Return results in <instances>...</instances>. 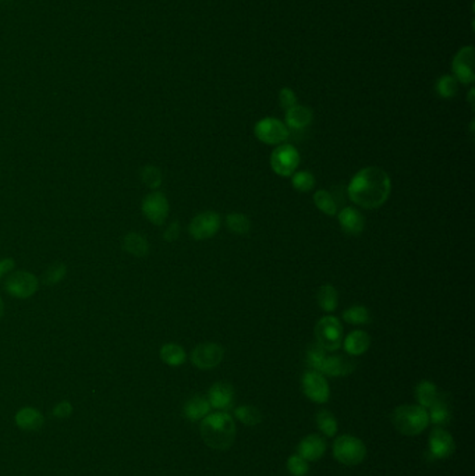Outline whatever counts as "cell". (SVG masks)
Masks as SVG:
<instances>
[{"mask_svg":"<svg viewBox=\"0 0 475 476\" xmlns=\"http://www.w3.org/2000/svg\"><path fill=\"white\" fill-rule=\"evenodd\" d=\"M392 193L389 174L377 166H367L355 173L346 188L348 199L363 209H378L386 204Z\"/></svg>","mask_w":475,"mask_h":476,"instance_id":"cell-1","label":"cell"},{"mask_svg":"<svg viewBox=\"0 0 475 476\" xmlns=\"http://www.w3.org/2000/svg\"><path fill=\"white\" fill-rule=\"evenodd\" d=\"M201 437L213 450H227L235 440V424L227 412L209 413L201 422Z\"/></svg>","mask_w":475,"mask_h":476,"instance_id":"cell-2","label":"cell"},{"mask_svg":"<svg viewBox=\"0 0 475 476\" xmlns=\"http://www.w3.org/2000/svg\"><path fill=\"white\" fill-rule=\"evenodd\" d=\"M392 422L404 436H417L430 426V413L421 405H400L392 413Z\"/></svg>","mask_w":475,"mask_h":476,"instance_id":"cell-3","label":"cell"},{"mask_svg":"<svg viewBox=\"0 0 475 476\" xmlns=\"http://www.w3.org/2000/svg\"><path fill=\"white\" fill-rule=\"evenodd\" d=\"M333 455L340 464L346 466H355L366 459L367 447L360 439L343 435L337 437L333 444Z\"/></svg>","mask_w":475,"mask_h":476,"instance_id":"cell-4","label":"cell"},{"mask_svg":"<svg viewBox=\"0 0 475 476\" xmlns=\"http://www.w3.org/2000/svg\"><path fill=\"white\" fill-rule=\"evenodd\" d=\"M315 338L325 351H337L343 343V326L340 319L330 315L322 316L315 325Z\"/></svg>","mask_w":475,"mask_h":476,"instance_id":"cell-5","label":"cell"},{"mask_svg":"<svg viewBox=\"0 0 475 476\" xmlns=\"http://www.w3.org/2000/svg\"><path fill=\"white\" fill-rule=\"evenodd\" d=\"M271 169L280 177H291L300 164V153L291 144L277 145L269 158Z\"/></svg>","mask_w":475,"mask_h":476,"instance_id":"cell-6","label":"cell"},{"mask_svg":"<svg viewBox=\"0 0 475 476\" xmlns=\"http://www.w3.org/2000/svg\"><path fill=\"white\" fill-rule=\"evenodd\" d=\"M254 134L257 140L265 145H282L287 142L290 131L286 125L275 117H265L255 125Z\"/></svg>","mask_w":475,"mask_h":476,"instance_id":"cell-7","label":"cell"},{"mask_svg":"<svg viewBox=\"0 0 475 476\" xmlns=\"http://www.w3.org/2000/svg\"><path fill=\"white\" fill-rule=\"evenodd\" d=\"M224 358V348L218 343L198 344L191 352V363L201 371L215 369Z\"/></svg>","mask_w":475,"mask_h":476,"instance_id":"cell-8","label":"cell"},{"mask_svg":"<svg viewBox=\"0 0 475 476\" xmlns=\"http://www.w3.org/2000/svg\"><path fill=\"white\" fill-rule=\"evenodd\" d=\"M5 288L10 295L16 296V299L25 300L38 291L39 280L35 274L30 272L17 270L9 274V277L5 281Z\"/></svg>","mask_w":475,"mask_h":476,"instance_id":"cell-9","label":"cell"},{"mask_svg":"<svg viewBox=\"0 0 475 476\" xmlns=\"http://www.w3.org/2000/svg\"><path fill=\"white\" fill-rule=\"evenodd\" d=\"M220 216L215 210L198 213L189 224V232L197 241H205L215 237L220 228Z\"/></svg>","mask_w":475,"mask_h":476,"instance_id":"cell-10","label":"cell"},{"mask_svg":"<svg viewBox=\"0 0 475 476\" xmlns=\"http://www.w3.org/2000/svg\"><path fill=\"white\" fill-rule=\"evenodd\" d=\"M474 47L464 46L453 57L452 72L453 77L464 85H471L475 81L474 73Z\"/></svg>","mask_w":475,"mask_h":476,"instance_id":"cell-11","label":"cell"},{"mask_svg":"<svg viewBox=\"0 0 475 476\" xmlns=\"http://www.w3.org/2000/svg\"><path fill=\"white\" fill-rule=\"evenodd\" d=\"M304 394L317 404L328 402L330 397V389L326 378L318 371H307L302 380Z\"/></svg>","mask_w":475,"mask_h":476,"instance_id":"cell-12","label":"cell"},{"mask_svg":"<svg viewBox=\"0 0 475 476\" xmlns=\"http://www.w3.org/2000/svg\"><path fill=\"white\" fill-rule=\"evenodd\" d=\"M141 210L152 224L163 226L169 216V201L165 194L154 191L142 199Z\"/></svg>","mask_w":475,"mask_h":476,"instance_id":"cell-13","label":"cell"},{"mask_svg":"<svg viewBox=\"0 0 475 476\" xmlns=\"http://www.w3.org/2000/svg\"><path fill=\"white\" fill-rule=\"evenodd\" d=\"M314 120V113L310 107L304 105H294L288 110H286L284 116V125L288 129L290 134L291 133H300L304 131L311 126Z\"/></svg>","mask_w":475,"mask_h":476,"instance_id":"cell-14","label":"cell"},{"mask_svg":"<svg viewBox=\"0 0 475 476\" xmlns=\"http://www.w3.org/2000/svg\"><path fill=\"white\" fill-rule=\"evenodd\" d=\"M456 450L453 436L442 429L436 428L430 436V454L434 459H445L450 457Z\"/></svg>","mask_w":475,"mask_h":476,"instance_id":"cell-15","label":"cell"},{"mask_svg":"<svg viewBox=\"0 0 475 476\" xmlns=\"http://www.w3.org/2000/svg\"><path fill=\"white\" fill-rule=\"evenodd\" d=\"M336 216L341 230L348 235H360L366 228V219L357 208L344 206L337 212Z\"/></svg>","mask_w":475,"mask_h":476,"instance_id":"cell-16","label":"cell"},{"mask_svg":"<svg viewBox=\"0 0 475 476\" xmlns=\"http://www.w3.org/2000/svg\"><path fill=\"white\" fill-rule=\"evenodd\" d=\"M355 369V363L343 355H326L321 365L319 372L324 376L340 378L352 374Z\"/></svg>","mask_w":475,"mask_h":476,"instance_id":"cell-17","label":"cell"},{"mask_svg":"<svg viewBox=\"0 0 475 476\" xmlns=\"http://www.w3.org/2000/svg\"><path fill=\"white\" fill-rule=\"evenodd\" d=\"M208 401L212 408L227 411L234 402V389L227 382L215 383L208 391Z\"/></svg>","mask_w":475,"mask_h":476,"instance_id":"cell-18","label":"cell"},{"mask_svg":"<svg viewBox=\"0 0 475 476\" xmlns=\"http://www.w3.org/2000/svg\"><path fill=\"white\" fill-rule=\"evenodd\" d=\"M343 349L350 356H360L366 354L371 347V337L366 330L357 329L352 330L347 334L346 338H343Z\"/></svg>","mask_w":475,"mask_h":476,"instance_id":"cell-19","label":"cell"},{"mask_svg":"<svg viewBox=\"0 0 475 476\" xmlns=\"http://www.w3.org/2000/svg\"><path fill=\"white\" fill-rule=\"evenodd\" d=\"M297 451L306 461H318L326 453V442L319 435H310L300 442Z\"/></svg>","mask_w":475,"mask_h":476,"instance_id":"cell-20","label":"cell"},{"mask_svg":"<svg viewBox=\"0 0 475 476\" xmlns=\"http://www.w3.org/2000/svg\"><path fill=\"white\" fill-rule=\"evenodd\" d=\"M122 247L126 252L137 258H144L149 252V243L140 232H129L127 235H125Z\"/></svg>","mask_w":475,"mask_h":476,"instance_id":"cell-21","label":"cell"},{"mask_svg":"<svg viewBox=\"0 0 475 476\" xmlns=\"http://www.w3.org/2000/svg\"><path fill=\"white\" fill-rule=\"evenodd\" d=\"M212 407L208 401L207 397H202V396H194L193 398H190L186 405H184V415H186V418L193 421V422H197V421H201L204 420L207 415H209Z\"/></svg>","mask_w":475,"mask_h":476,"instance_id":"cell-22","label":"cell"},{"mask_svg":"<svg viewBox=\"0 0 475 476\" xmlns=\"http://www.w3.org/2000/svg\"><path fill=\"white\" fill-rule=\"evenodd\" d=\"M16 424L23 431H38L43 425V416L35 408H21L16 413Z\"/></svg>","mask_w":475,"mask_h":476,"instance_id":"cell-23","label":"cell"},{"mask_svg":"<svg viewBox=\"0 0 475 476\" xmlns=\"http://www.w3.org/2000/svg\"><path fill=\"white\" fill-rule=\"evenodd\" d=\"M159 355H160V360L169 367H180L187 360V354L184 348L176 343H167L162 345Z\"/></svg>","mask_w":475,"mask_h":476,"instance_id":"cell-24","label":"cell"},{"mask_svg":"<svg viewBox=\"0 0 475 476\" xmlns=\"http://www.w3.org/2000/svg\"><path fill=\"white\" fill-rule=\"evenodd\" d=\"M317 303L319 308L326 312L332 314L337 310L339 305V292L332 284H324L319 287L317 292Z\"/></svg>","mask_w":475,"mask_h":476,"instance_id":"cell-25","label":"cell"},{"mask_svg":"<svg viewBox=\"0 0 475 476\" xmlns=\"http://www.w3.org/2000/svg\"><path fill=\"white\" fill-rule=\"evenodd\" d=\"M439 397L438 387L430 382V380H423L415 387V398L419 401V405L424 407L428 409Z\"/></svg>","mask_w":475,"mask_h":476,"instance_id":"cell-26","label":"cell"},{"mask_svg":"<svg viewBox=\"0 0 475 476\" xmlns=\"http://www.w3.org/2000/svg\"><path fill=\"white\" fill-rule=\"evenodd\" d=\"M343 321L352 326H364L371 322V312L364 305H352L343 312Z\"/></svg>","mask_w":475,"mask_h":476,"instance_id":"cell-27","label":"cell"},{"mask_svg":"<svg viewBox=\"0 0 475 476\" xmlns=\"http://www.w3.org/2000/svg\"><path fill=\"white\" fill-rule=\"evenodd\" d=\"M314 204L326 216H336L339 212V204L336 202L333 194L328 190L315 191Z\"/></svg>","mask_w":475,"mask_h":476,"instance_id":"cell-28","label":"cell"},{"mask_svg":"<svg viewBox=\"0 0 475 476\" xmlns=\"http://www.w3.org/2000/svg\"><path fill=\"white\" fill-rule=\"evenodd\" d=\"M431 412L430 413V422L435 424V425H447L452 420V412L450 408L447 405V402L442 398V396L439 394L438 400L430 407Z\"/></svg>","mask_w":475,"mask_h":476,"instance_id":"cell-29","label":"cell"},{"mask_svg":"<svg viewBox=\"0 0 475 476\" xmlns=\"http://www.w3.org/2000/svg\"><path fill=\"white\" fill-rule=\"evenodd\" d=\"M315 183H317L315 175L308 170L295 171L291 175V186L297 193L307 194V193L313 191L315 187Z\"/></svg>","mask_w":475,"mask_h":476,"instance_id":"cell-30","label":"cell"},{"mask_svg":"<svg viewBox=\"0 0 475 476\" xmlns=\"http://www.w3.org/2000/svg\"><path fill=\"white\" fill-rule=\"evenodd\" d=\"M226 227L229 231L237 234V235H244L251 230V220L244 215V213H229L226 216Z\"/></svg>","mask_w":475,"mask_h":476,"instance_id":"cell-31","label":"cell"},{"mask_svg":"<svg viewBox=\"0 0 475 476\" xmlns=\"http://www.w3.org/2000/svg\"><path fill=\"white\" fill-rule=\"evenodd\" d=\"M435 91L439 98L452 99L458 94V81L453 76H442L435 84Z\"/></svg>","mask_w":475,"mask_h":476,"instance_id":"cell-32","label":"cell"},{"mask_svg":"<svg viewBox=\"0 0 475 476\" xmlns=\"http://www.w3.org/2000/svg\"><path fill=\"white\" fill-rule=\"evenodd\" d=\"M234 415H235L237 420L247 426H255V425L261 424V421H262V413L260 412L258 408H255L253 405L239 407L234 411Z\"/></svg>","mask_w":475,"mask_h":476,"instance_id":"cell-33","label":"cell"},{"mask_svg":"<svg viewBox=\"0 0 475 476\" xmlns=\"http://www.w3.org/2000/svg\"><path fill=\"white\" fill-rule=\"evenodd\" d=\"M317 426L325 436L333 437L337 433V421L328 409H322L317 413Z\"/></svg>","mask_w":475,"mask_h":476,"instance_id":"cell-34","label":"cell"},{"mask_svg":"<svg viewBox=\"0 0 475 476\" xmlns=\"http://www.w3.org/2000/svg\"><path fill=\"white\" fill-rule=\"evenodd\" d=\"M140 177L141 182L144 183V186H147L151 190H158L162 186L163 182V175L159 167L156 166H144L140 171Z\"/></svg>","mask_w":475,"mask_h":476,"instance_id":"cell-35","label":"cell"},{"mask_svg":"<svg viewBox=\"0 0 475 476\" xmlns=\"http://www.w3.org/2000/svg\"><path fill=\"white\" fill-rule=\"evenodd\" d=\"M67 274V268L62 262H56L50 265L42 276V283L46 285H54L57 283H61Z\"/></svg>","mask_w":475,"mask_h":476,"instance_id":"cell-36","label":"cell"},{"mask_svg":"<svg viewBox=\"0 0 475 476\" xmlns=\"http://www.w3.org/2000/svg\"><path fill=\"white\" fill-rule=\"evenodd\" d=\"M325 356H326V351L318 343H315L307 349V364L310 365L311 369L319 372Z\"/></svg>","mask_w":475,"mask_h":476,"instance_id":"cell-37","label":"cell"},{"mask_svg":"<svg viewBox=\"0 0 475 476\" xmlns=\"http://www.w3.org/2000/svg\"><path fill=\"white\" fill-rule=\"evenodd\" d=\"M287 469L293 476H306L310 470V466L308 461H306L299 454H295L287 459Z\"/></svg>","mask_w":475,"mask_h":476,"instance_id":"cell-38","label":"cell"},{"mask_svg":"<svg viewBox=\"0 0 475 476\" xmlns=\"http://www.w3.org/2000/svg\"><path fill=\"white\" fill-rule=\"evenodd\" d=\"M279 103L280 107L286 111L294 105H297V96L295 92L291 88H282L279 92Z\"/></svg>","mask_w":475,"mask_h":476,"instance_id":"cell-39","label":"cell"},{"mask_svg":"<svg viewBox=\"0 0 475 476\" xmlns=\"http://www.w3.org/2000/svg\"><path fill=\"white\" fill-rule=\"evenodd\" d=\"M179 235H180V223L179 221H173L163 232V238H165V241H167V243L176 241L177 238H179Z\"/></svg>","mask_w":475,"mask_h":476,"instance_id":"cell-40","label":"cell"},{"mask_svg":"<svg viewBox=\"0 0 475 476\" xmlns=\"http://www.w3.org/2000/svg\"><path fill=\"white\" fill-rule=\"evenodd\" d=\"M73 412V405L69 401H63L53 408V415L59 418H67Z\"/></svg>","mask_w":475,"mask_h":476,"instance_id":"cell-41","label":"cell"},{"mask_svg":"<svg viewBox=\"0 0 475 476\" xmlns=\"http://www.w3.org/2000/svg\"><path fill=\"white\" fill-rule=\"evenodd\" d=\"M16 266L14 261L12 258H6L0 261V279H2L6 273H9L10 270H13Z\"/></svg>","mask_w":475,"mask_h":476,"instance_id":"cell-42","label":"cell"},{"mask_svg":"<svg viewBox=\"0 0 475 476\" xmlns=\"http://www.w3.org/2000/svg\"><path fill=\"white\" fill-rule=\"evenodd\" d=\"M474 92H475L474 88H471L469 92H468V102H469V105H471L472 109H474V103H475V102H474Z\"/></svg>","mask_w":475,"mask_h":476,"instance_id":"cell-43","label":"cell"},{"mask_svg":"<svg viewBox=\"0 0 475 476\" xmlns=\"http://www.w3.org/2000/svg\"><path fill=\"white\" fill-rule=\"evenodd\" d=\"M5 314V305H3V300H2V296H0V319H2Z\"/></svg>","mask_w":475,"mask_h":476,"instance_id":"cell-44","label":"cell"}]
</instances>
